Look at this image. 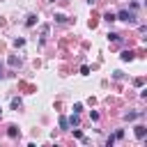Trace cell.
I'll use <instances>...</instances> for the list:
<instances>
[{
	"mask_svg": "<svg viewBox=\"0 0 147 147\" xmlns=\"http://www.w3.org/2000/svg\"><path fill=\"white\" fill-rule=\"evenodd\" d=\"M11 108L18 110V108H21V99H11Z\"/></svg>",
	"mask_w": 147,
	"mask_h": 147,
	"instance_id": "14",
	"label": "cell"
},
{
	"mask_svg": "<svg viewBox=\"0 0 147 147\" xmlns=\"http://www.w3.org/2000/svg\"><path fill=\"white\" fill-rule=\"evenodd\" d=\"M140 115H142V113H126V115H124V119H129V122H131V119H136V117H140Z\"/></svg>",
	"mask_w": 147,
	"mask_h": 147,
	"instance_id": "7",
	"label": "cell"
},
{
	"mask_svg": "<svg viewBox=\"0 0 147 147\" xmlns=\"http://www.w3.org/2000/svg\"><path fill=\"white\" fill-rule=\"evenodd\" d=\"M9 64H11V67H18V64H21V60H18L16 55H11V57H9Z\"/></svg>",
	"mask_w": 147,
	"mask_h": 147,
	"instance_id": "12",
	"label": "cell"
},
{
	"mask_svg": "<svg viewBox=\"0 0 147 147\" xmlns=\"http://www.w3.org/2000/svg\"><path fill=\"white\" fill-rule=\"evenodd\" d=\"M0 113H2V110H0Z\"/></svg>",
	"mask_w": 147,
	"mask_h": 147,
	"instance_id": "21",
	"label": "cell"
},
{
	"mask_svg": "<svg viewBox=\"0 0 147 147\" xmlns=\"http://www.w3.org/2000/svg\"><path fill=\"white\" fill-rule=\"evenodd\" d=\"M7 136H9V138H16V136H18V129H16V126H9Z\"/></svg>",
	"mask_w": 147,
	"mask_h": 147,
	"instance_id": "9",
	"label": "cell"
},
{
	"mask_svg": "<svg viewBox=\"0 0 147 147\" xmlns=\"http://www.w3.org/2000/svg\"><path fill=\"white\" fill-rule=\"evenodd\" d=\"M87 2H90V5H94V2H96V0H87Z\"/></svg>",
	"mask_w": 147,
	"mask_h": 147,
	"instance_id": "19",
	"label": "cell"
},
{
	"mask_svg": "<svg viewBox=\"0 0 147 147\" xmlns=\"http://www.w3.org/2000/svg\"><path fill=\"white\" fill-rule=\"evenodd\" d=\"M34 23H37V14H28V16H25V25H28V28H32Z\"/></svg>",
	"mask_w": 147,
	"mask_h": 147,
	"instance_id": "4",
	"label": "cell"
},
{
	"mask_svg": "<svg viewBox=\"0 0 147 147\" xmlns=\"http://www.w3.org/2000/svg\"><path fill=\"white\" fill-rule=\"evenodd\" d=\"M145 136H147V129H145L142 124H138V126H136V138H138V140H145Z\"/></svg>",
	"mask_w": 147,
	"mask_h": 147,
	"instance_id": "2",
	"label": "cell"
},
{
	"mask_svg": "<svg viewBox=\"0 0 147 147\" xmlns=\"http://www.w3.org/2000/svg\"><path fill=\"white\" fill-rule=\"evenodd\" d=\"M103 18H106L108 23H113V21H115V14H113V11H106V14H103Z\"/></svg>",
	"mask_w": 147,
	"mask_h": 147,
	"instance_id": "10",
	"label": "cell"
},
{
	"mask_svg": "<svg viewBox=\"0 0 147 147\" xmlns=\"http://www.w3.org/2000/svg\"><path fill=\"white\" fill-rule=\"evenodd\" d=\"M0 69H2V64H0Z\"/></svg>",
	"mask_w": 147,
	"mask_h": 147,
	"instance_id": "20",
	"label": "cell"
},
{
	"mask_svg": "<svg viewBox=\"0 0 147 147\" xmlns=\"http://www.w3.org/2000/svg\"><path fill=\"white\" fill-rule=\"evenodd\" d=\"M80 74H83V76H87V74H90V67H87V64H83V67H80Z\"/></svg>",
	"mask_w": 147,
	"mask_h": 147,
	"instance_id": "16",
	"label": "cell"
},
{
	"mask_svg": "<svg viewBox=\"0 0 147 147\" xmlns=\"http://www.w3.org/2000/svg\"><path fill=\"white\" fill-rule=\"evenodd\" d=\"M23 44H25V39H23V37H18V39H14V46H16V48H18V46H23Z\"/></svg>",
	"mask_w": 147,
	"mask_h": 147,
	"instance_id": "15",
	"label": "cell"
},
{
	"mask_svg": "<svg viewBox=\"0 0 147 147\" xmlns=\"http://www.w3.org/2000/svg\"><path fill=\"white\" fill-rule=\"evenodd\" d=\"M119 57H122L124 62H131V60L136 57V53H133V51H122V55H119Z\"/></svg>",
	"mask_w": 147,
	"mask_h": 147,
	"instance_id": "3",
	"label": "cell"
},
{
	"mask_svg": "<svg viewBox=\"0 0 147 147\" xmlns=\"http://www.w3.org/2000/svg\"><path fill=\"white\" fill-rule=\"evenodd\" d=\"M115 21H124V23L133 25V23L138 21V16H136V11H133V9H119V11L115 14Z\"/></svg>",
	"mask_w": 147,
	"mask_h": 147,
	"instance_id": "1",
	"label": "cell"
},
{
	"mask_svg": "<svg viewBox=\"0 0 147 147\" xmlns=\"http://www.w3.org/2000/svg\"><path fill=\"white\" fill-rule=\"evenodd\" d=\"M74 138H80V140H83V131H80V129H74Z\"/></svg>",
	"mask_w": 147,
	"mask_h": 147,
	"instance_id": "17",
	"label": "cell"
},
{
	"mask_svg": "<svg viewBox=\"0 0 147 147\" xmlns=\"http://www.w3.org/2000/svg\"><path fill=\"white\" fill-rule=\"evenodd\" d=\"M53 18H55V21H57V23H67V16H64V14H55V16H53Z\"/></svg>",
	"mask_w": 147,
	"mask_h": 147,
	"instance_id": "11",
	"label": "cell"
},
{
	"mask_svg": "<svg viewBox=\"0 0 147 147\" xmlns=\"http://www.w3.org/2000/svg\"><path fill=\"white\" fill-rule=\"evenodd\" d=\"M46 39H48V25H44V28H41V44H44Z\"/></svg>",
	"mask_w": 147,
	"mask_h": 147,
	"instance_id": "6",
	"label": "cell"
},
{
	"mask_svg": "<svg viewBox=\"0 0 147 147\" xmlns=\"http://www.w3.org/2000/svg\"><path fill=\"white\" fill-rule=\"evenodd\" d=\"M69 124H71V126H78V124H80V117H78V113H74V115L69 117Z\"/></svg>",
	"mask_w": 147,
	"mask_h": 147,
	"instance_id": "5",
	"label": "cell"
},
{
	"mask_svg": "<svg viewBox=\"0 0 147 147\" xmlns=\"http://www.w3.org/2000/svg\"><path fill=\"white\" fill-rule=\"evenodd\" d=\"M108 39H110V41H119V34H117V32H108Z\"/></svg>",
	"mask_w": 147,
	"mask_h": 147,
	"instance_id": "13",
	"label": "cell"
},
{
	"mask_svg": "<svg viewBox=\"0 0 147 147\" xmlns=\"http://www.w3.org/2000/svg\"><path fill=\"white\" fill-rule=\"evenodd\" d=\"M83 110V103H74V113H80Z\"/></svg>",
	"mask_w": 147,
	"mask_h": 147,
	"instance_id": "18",
	"label": "cell"
},
{
	"mask_svg": "<svg viewBox=\"0 0 147 147\" xmlns=\"http://www.w3.org/2000/svg\"><path fill=\"white\" fill-rule=\"evenodd\" d=\"M60 129H69V119H67L64 115L60 117Z\"/></svg>",
	"mask_w": 147,
	"mask_h": 147,
	"instance_id": "8",
	"label": "cell"
}]
</instances>
